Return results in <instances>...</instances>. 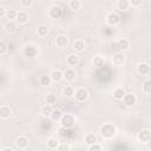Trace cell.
Listing matches in <instances>:
<instances>
[{
  "instance_id": "6da1fadb",
  "label": "cell",
  "mask_w": 151,
  "mask_h": 151,
  "mask_svg": "<svg viewBox=\"0 0 151 151\" xmlns=\"http://www.w3.org/2000/svg\"><path fill=\"white\" fill-rule=\"evenodd\" d=\"M99 134L103 139H106V140L112 139L117 134V127L112 123H104L99 127Z\"/></svg>"
},
{
  "instance_id": "7a4b0ae2",
  "label": "cell",
  "mask_w": 151,
  "mask_h": 151,
  "mask_svg": "<svg viewBox=\"0 0 151 151\" xmlns=\"http://www.w3.org/2000/svg\"><path fill=\"white\" fill-rule=\"evenodd\" d=\"M76 122H77V118L72 114V113H63L61 118L59 119V124L61 127H65V129H71L76 125Z\"/></svg>"
},
{
  "instance_id": "3957f363",
  "label": "cell",
  "mask_w": 151,
  "mask_h": 151,
  "mask_svg": "<svg viewBox=\"0 0 151 151\" xmlns=\"http://www.w3.org/2000/svg\"><path fill=\"white\" fill-rule=\"evenodd\" d=\"M88 91L85 88V87H78L74 90V94H73V98L76 99V101L78 103H84L88 99Z\"/></svg>"
},
{
  "instance_id": "277c9868",
  "label": "cell",
  "mask_w": 151,
  "mask_h": 151,
  "mask_svg": "<svg viewBox=\"0 0 151 151\" xmlns=\"http://www.w3.org/2000/svg\"><path fill=\"white\" fill-rule=\"evenodd\" d=\"M105 21L109 26H112V27H116L120 24V15L116 12H110L106 14L105 17Z\"/></svg>"
},
{
  "instance_id": "5b68a950",
  "label": "cell",
  "mask_w": 151,
  "mask_h": 151,
  "mask_svg": "<svg viewBox=\"0 0 151 151\" xmlns=\"http://www.w3.org/2000/svg\"><path fill=\"white\" fill-rule=\"evenodd\" d=\"M47 15H48V18L52 19V20H58V19H60L61 15H63V9H61L59 6L53 5V6H51V7L48 8Z\"/></svg>"
},
{
  "instance_id": "8992f818",
  "label": "cell",
  "mask_w": 151,
  "mask_h": 151,
  "mask_svg": "<svg viewBox=\"0 0 151 151\" xmlns=\"http://www.w3.org/2000/svg\"><path fill=\"white\" fill-rule=\"evenodd\" d=\"M22 54L24 57H26L27 59H33L37 57L38 54V47L35 45H26L24 47V51H22Z\"/></svg>"
},
{
  "instance_id": "52a82bcc",
  "label": "cell",
  "mask_w": 151,
  "mask_h": 151,
  "mask_svg": "<svg viewBox=\"0 0 151 151\" xmlns=\"http://www.w3.org/2000/svg\"><path fill=\"white\" fill-rule=\"evenodd\" d=\"M137 138H138V140L140 143L146 144L151 139V131L149 129H142V130H139V132L137 134Z\"/></svg>"
},
{
  "instance_id": "ba28073f",
  "label": "cell",
  "mask_w": 151,
  "mask_h": 151,
  "mask_svg": "<svg viewBox=\"0 0 151 151\" xmlns=\"http://www.w3.org/2000/svg\"><path fill=\"white\" fill-rule=\"evenodd\" d=\"M76 78H77V73H76V71L72 67H67V68H65L63 71V79L66 80L67 83L74 81Z\"/></svg>"
},
{
  "instance_id": "9c48e42d",
  "label": "cell",
  "mask_w": 151,
  "mask_h": 151,
  "mask_svg": "<svg viewBox=\"0 0 151 151\" xmlns=\"http://www.w3.org/2000/svg\"><path fill=\"white\" fill-rule=\"evenodd\" d=\"M125 61H126V58H125L124 53L120 52V51L119 52H116L112 55V64L114 66H123L125 64Z\"/></svg>"
},
{
  "instance_id": "30bf717a",
  "label": "cell",
  "mask_w": 151,
  "mask_h": 151,
  "mask_svg": "<svg viewBox=\"0 0 151 151\" xmlns=\"http://www.w3.org/2000/svg\"><path fill=\"white\" fill-rule=\"evenodd\" d=\"M122 100H123V103H124L125 106L132 107V106L137 103V97H136V94H133V93H126V92H125V94H124V97H123Z\"/></svg>"
},
{
  "instance_id": "8fae6325",
  "label": "cell",
  "mask_w": 151,
  "mask_h": 151,
  "mask_svg": "<svg viewBox=\"0 0 151 151\" xmlns=\"http://www.w3.org/2000/svg\"><path fill=\"white\" fill-rule=\"evenodd\" d=\"M14 144H15V147H17V149H19V150H25V149L29 145V140H28V138H27L26 136H19V137L15 139Z\"/></svg>"
},
{
  "instance_id": "7c38bea8",
  "label": "cell",
  "mask_w": 151,
  "mask_h": 151,
  "mask_svg": "<svg viewBox=\"0 0 151 151\" xmlns=\"http://www.w3.org/2000/svg\"><path fill=\"white\" fill-rule=\"evenodd\" d=\"M85 48H86V44H85V40H83V39H76L72 42V50L77 53L84 52Z\"/></svg>"
},
{
  "instance_id": "4fadbf2b",
  "label": "cell",
  "mask_w": 151,
  "mask_h": 151,
  "mask_svg": "<svg viewBox=\"0 0 151 151\" xmlns=\"http://www.w3.org/2000/svg\"><path fill=\"white\" fill-rule=\"evenodd\" d=\"M117 45H118V48L120 52H125V51H129L130 50V40L127 38H120L117 40Z\"/></svg>"
},
{
  "instance_id": "5bb4252c",
  "label": "cell",
  "mask_w": 151,
  "mask_h": 151,
  "mask_svg": "<svg viewBox=\"0 0 151 151\" xmlns=\"http://www.w3.org/2000/svg\"><path fill=\"white\" fill-rule=\"evenodd\" d=\"M137 73L140 76H149L150 74V65L147 63H139L137 65Z\"/></svg>"
},
{
  "instance_id": "9a60e30c",
  "label": "cell",
  "mask_w": 151,
  "mask_h": 151,
  "mask_svg": "<svg viewBox=\"0 0 151 151\" xmlns=\"http://www.w3.org/2000/svg\"><path fill=\"white\" fill-rule=\"evenodd\" d=\"M55 46L58 48H65L67 45H68V38L64 34H59L57 38H55Z\"/></svg>"
},
{
  "instance_id": "2e32d148",
  "label": "cell",
  "mask_w": 151,
  "mask_h": 151,
  "mask_svg": "<svg viewBox=\"0 0 151 151\" xmlns=\"http://www.w3.org/2000/svg\"><path fill=\"white\" fill-rule=\"evenodd\" d=\"M11 116H12V110L9 106H7V105L0 106V119L7 120L11 118Z\"/></svg>"
},
{
  "instance_id": "e0dca14e",
  "label": "cell",
  "mask_w": 151,
  "mask_h": 151,
  "mask_svg": "<svg viewBox=\"0 0 151 151\" xmlns=\"http://www.w3.org/2000/svg\"><path fill=\"white\" fill-rule=\"evenodd\" d=\"M15 20H17V22L19 25H26L28 22V20H29V15H28L27 12L20 11V12H18V15H17V19Z\"/></svg>"
},
{
  "instance_id": "ac0fdd59",
  "label": "cell",
  "mask_w": 151,
  "mask_h": 151,
  "mask_svg": "<svg viewBox=\"0 0 151 151\" xmlns=\"http://www.w3.org/2000/svg\"><path fill=\"white\" fill-rule=\"evenodd\" d=\"M105 63H106L105 57H103V55H100V54H97V55H94V57L92 58V65H93L96 68L103 67V66L105 65Z\"/></svg>"
},
{
  "instance_id": "d6986e66",
  "label": "cell",
  "mask_w": 151,
  "mask_h": 151,
  "mask_svg": "<svg viewBox=\"0 0 151 151\" xmlns=\"http://www.w3.org/2000/svg\"><path fill=\"white\" fill-rule=\"evenodd\" d=\"M66 64L70 66V67H74L79 64V57L76 54V53H70L67 57H66Z\"/></svg>"
},
{
  "instance_id": "ffe728a7",
  "label": "cell",
  "mask_w": 151,
  "mask_h": 151,
  "mask_svg": "<svg viewBox=\"0 0 151 151\" xmlns=\"http://www.w3.org/2000/svg\"><path fill=\"white\" fill-rule=\"evenodd\" d=\"M50 77H51V79H52L53 83H59V81L63 80V71L61 70H58V68L52 70L51 73H50Z\"/></svg>"
},
{
  "instance_id": "44dd1931",
  "label": "cell",
  "mask_w": 151,
  "mask_h": 151,
  "mask_svg": "<svg viewBox=\"0 0 151 151\" xmlns=\"http://www.w3.org/2000/svg\"><path fill=\"white\" fill-rule=\"evenodd\" d=\"M5 31L7 33H17L18 32V25L14 22V20H8L5 24Z\"/></svg>"
},
{
  "instance_id": "7402d4cb",
  "label": "cell",
  "mask_w": 151,
  "mask_h": 151,
  "mask_svg": "<svg viewBox=\"0 0 151 151\" xmlns=\"http://www.w3.org/2000/svg\"><path fill=\"white\" fill-rule=\"evenodd\" d=\"M59 144H60V142L57 138H54V137L47 138V140H46V146H47L48 150H57Z\"/></svg>"
},
{
  "instance_id": "603a6c76",
  "label": "cell",
  "mask_w": 151,
  "mask_h": 151,
  "mask_svg": "<svg viewBox=\"0 0 151 151\" xmlns=\"http://www.w3.org/2000/svg\"><path fill=\"white\" fill-rule=\"evenodd\" d=\"M37 34H38V37H40V38L47 37V34H48V27H47L46 25H44V24L39 25V26L37 27Z\"/></svg>"
},
{
  "instance_id": "cb8c5ba5",
  "label": "cell",
  "mask_w": 151,
  "mask_h": 151,
  "mask_svg": "<svg viewBox=\"0 0 151 151\" xmlns=\"http://www.w3.org/2000/svg\"><path fill=\"white\" fill-rule=\"evenodd\" d=\"M117 8H118L120 12H126V11H129V8H130L129 0H118V1H117Z\"/></svg>"
},
{
  "instance_id": "d4e9b609",
  "label": "cell",
  "mask_w": 151,
  "mask_h": 151,
  "mask_svg": "<svg viewBox=\"0 0 151 151\" xmlns=\"http://www.w3.org/2000/svg\"><path fill=\"white\" fill-rule=\"evenodd\" d=\"M52 110H53V109H52V105L45 104V105L41 106V109H40V113H41L42 117H45V118H50V114H51Z\"/></svg>"
},
{
  "instance_id": "484cf974",
  "label": "cell",
  "mask_w": 151,
  "mask_h": 151,
  "mask_svg": "<svg viewBox=\"0 0 151 151\" xmlns=\"http://www.w3.org/2000/svg\"><path fill=\"white\" fill-rule=\"evenodd\" d=\"M39 83H40L41 86H45L46 87V86H50L52 84V79H51L50 74H42L39 78Z\"/></svg>"
},
{
  "instance_id": "4316f807",
  "label": "cell",
  "mask_w": 151,
  "mask_h": 151,
  "mask_svg": "<svg viewBox=\"0 0 151 151\" xmlns=\"http://www.w3.org/2000/svg\"><path fill=\"white\" fill-rule=\"evenodd\" d=\"M142 91H143V93L146 94V96H150V94H151V80H150V79H146V80L143 83V85H142Z\"/></svg>"
},
{
  "instance_id": "83f0119b",
  "label": "cell",
  "mask_w": 151,
  "mask_h": 151,
  "mask_svg": "<svg viewBox=\"0 0 151 151\" xmlns=\"http://www.w3.org/2000/svg\"><path fill=\"white\" fill-rule=\"evenodd\" d=\"M81 1L80 0H70V2H68V7H70V9H72V11H74V12H77V11H79L80 8H81Z\"/></svg>"
},
{
  "instance_id": "f1b7e54d",
  "label": "cell",
  "mask_w": 151,
  "mask_h": 151,
  "mask_svg": "<svg viewBox=\"0 0 151 151\" xmlns=\"http://www.w3.org/2000/svg\"><path fill=\"white\" fill-rule=\"evenodd\" d=\"M98 142V137L97 134L92 133V132H88L85 134V143L88 145V144H92V143H97Z\"/></svg>"
},
{
  "instance_id": "f546056e",
  "label": "cell",
  "mask_w": 151,
  "mask_h": 151,
  "mask_svg": "<svg viewBox=\"0 0 151 151\" xmlns=\"http://www.w3.org/2000/svg\"><path fill=\"white\" fill-rule=\"evenodd\" d=\"M63 94L67 98H72L73 94H74V87L71 86V85H66L64 88H63Z\"/></svg>"
},
{
  "instance_id": "4dcf8cb0",
  "label": "cell",
  "mask_w": 151,
  "mask_h": 151,
  "mask_svg": "<svg viewBox=\"0 0 151 151\" xmlns=\"http://www.w3.org/2000/svg\"><path fill=\"white\" fill-rule=\"evenodd\" d=\"M124 94H125V91H124V88L123 87H116L114 88V91H113V97H114V99H117V100H122L123 99V97H124Z\"/></svg>"
},
{
  "instance_id": "1f68e13d",
  "label": "cell",
  "mask_w": 151,
  "mask_h": 151,
  "mask_svg": "<svg viewBox=\"0 0 151 151\" xmlns=\"http://www.w3.org/2000/svg\"><path fill=\"white\" fill-rule=\"evenodd\" d=\"M45 101H46V104H48V105H54V104L57 103V96L53 94V93H47V94L45 96Z\"/></svg>"
},
{
  "instance_id": "d6a6232c",
  "label": "cell",
  "mask_w": 151,
  "mask_h": 151,
  "mask_svg": "<svg viewBox=\"0 0 151 151\" xmlns=\"http://www.w3.org/2000/svg\"><path fill=\"white\" fill-rule=\"evenodd\" d=\"M61 116H63V112L60 110H52V112L50 114V118L53 122H59V119L61 118Z\"/></svg>"
},
{
  "instance_id": "836d02e7",
  "label": "cell",
  "mask_w": 151,
  "mask_h": 151,
  "mask_svg": "<svg viewBox=\"0 0 151 151\" xmlns=\"http://www.w3.org/2000/svg\"><path fill=\"white\" fill-rule=\"evenodd\" d=\"M17 15H18V11L17 9H13V8H11V9H6V18L8 19V20H15L17 19Z\"/></svg>"
},
{
  "instance_id": "e575fe53",
  "label": "cell",
  "mask_w": 151,
  "mask_h": 151,
  "mask_svg": "<svg viewBox=\"0 0 151 151\" xmlns=\"http://www.w3.org/2000/svg\"><path fill=\"white\" fill-rule=\"evenodd\" d=\"M86 149H87V151H101V150H103V146L97 142V143L88 144Z\"/></svg>"
},
{
  "instance_id": "d590c367",
  "label": "cell",
  "mask_w": 151,
  "mask_h": 151,
  "mask_svg": "<svg viewBox=\"0 0 151 151\" xmlns=\"http://www.w3.org/2000/svg\"><path fill=\"white\" fill-rule=\"evenodd\" d=\"M7 51H8V47H7L6 42H5V41H2V40H0V55L6 54V53H7Z\"/></svg>"
},
{
  "instance_id": "8d00e7d4",
  "label": "cell",
  "mask_w": 151,
  "mask_h": 151,
  "mask_svg": "<svg viewBox=\"0 0 151 151\" xmlns=\"http://www.w3.org/2000/svg\"><path fill=\"white\" fill-rule=\"evenodd\" d=\"M72 149V146L70 145V144H66V143H61V144H59V146H58V149L57 150H60V151H70Z\"/></svg>"
},
{
  "instance_id": "74e56055",
  "label": "cell",
  "mask_w": 151,
  "mask_h": 151,
  "mask_svg": "<svg viewBox=\"0 0 151 151\" xmlns=\"http://www.w3.org/2000/svg\"><path fill=\"white\" fill-rule=\"evenodd\" d=\"M32 4H33V0H20V5H21L22 7H25V8L31 7Z\"/></svg>"
},
{
  "instance_id": "f35d334b",
  "label": "cell",
  "mask_w": 151,
  "mask_h": 151,
  "mask_svg": "<svg viewBox=\"0 0 151 151\" xmlns=\"http://www.w3.org/2000/svg\"><path fill=\"white\" fill-rule=\"evenodd\" d=\"M143 0H129V4H130V7H139L142 5Z\"/></svg>"
},
{
  "instance_id": "ab89813d",
  "label": "cell",
  "mask_w": 151,
  "mask_h": 151,
  "mask_svg": "<svg viewBox=\"0 0 151 151\" xmlns=\"http://www.w3.org/2000/svg\"><path fill=\"white\" fill-rule=\"evenodd\" d=\"M6 15V8L4 6H0V18H4Z\"/></svg>"
},
{
  "instance_id": "60d3db41",
  "label": "cell",
  "mask_w": 151,
  "mask_h": 151,
  "mask_svg": "<svg viewBox=\"0 0 151 151\" xmlns=\"http://www.w3.org/2000/svg\"><path fill=\"white\" fill-rule=\"evenodd\" d=\"M111 48H112V50H114L116 52H119V48H118L117 41H116V42H112V44H111Z\"/></svg>"
},
{
  "instance_id": "b9f144b4",
  "label": "cell",
  "mask_w": 151,
  "mask_h": 151,
  "mask_svg": "<svg viewBox=\"0 0 151 151\" xmlns=\"http://www.w3.org/2000/svg\"><path fill=\"white\" fill-rule=\"evenodd\" d=\"M1 151H13V147H11V146H5V147L1 149Z\"/></svg>"
},
{
  "instance_id": "7bdbcfd3",
  "label": "cell",
  "mask_w": 151,
  "mask_h": 151,
  "mask_svg": "<svg viewBox=\"0 0 151 151\" xmlns=\"http://www.w3.org/2000/svg\"><path fill=\"white\" fill-rule=\"evenodd\" d=\"M85 1H88V0H85Z\"/></svg>"
}]
</instances>
